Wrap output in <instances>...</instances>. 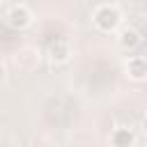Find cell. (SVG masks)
I'll list each match as a JSON object with an SVG mask.
<instances>
[{"label": "cell", "mask_w": 147, "mask_h": 147, "mask_svg": "<svg viewBox=\"0 0 147 147\" xmlns=\"http://www.w3.org/2000/svg\"><path fill=\"white\" fill-rule=\"evenodd\" d=\"M92 21L101 32H115L119 28V23H122V11L117 7H113V5H101V7L94 9Z\"/></svg>", "instance_id": "6da1fadb"}, {"label": "cell", "mask_w": 147, "mask_h": 147, "mask_svg": "<svg viewBox=\"0 0 147 147\" xmlns=\"http://www.w3.org/2000/svg\"><path fill=\"white\" fill-rule=\"evenodd\" d=\"M5 21H7V25L14 28V30H25V28L32 23V11H30V7H25V5H14V7L5 14Z\"/></svg>", "instance_id": "7a4b0ae2"}, {"label": "cell", "mask_w": 147, "mask_h": 147, "mask_svg": "<svg viewBox=\"0 0 147 147\" xmlns=\"http://www.w3.org/2000/svg\"><path fill=\"white\" fill-rule=\"evenodd\" d=\"M126 74L131 80H145L147 78V60L142 55H133L126 60Z\"/></svg>", "instance_id": "3957f363"}, {"label": "cell", "mask_w": 147, "mask_h": 147, "mask_svg": "<svg viewBox=\"0 0 147 147\" xmlns=\"http://www.w3.org/2000/svg\"><path fill=\"white\" fill-rule=\"evenodd\" d=\"M136 142V133L129 126H117L110 133V147H133Z\"/></svg>", "instance_id": "277c9868"}, {"label": "cell", "mask_w": 147, "mask_h": 147, "mask_svg": "<svg viewBox=\"0 0 147 147\" xmlns=\"http://www.w3.org/2000/svg\"><path fill=\"white\" fill-rule=\"evenodd\" d=\"M48 57H51L53 64H64V62H69V57H71L69 44H67V41H55V44H51Z\"/></svg>", "instance_id": "5b68a950"}, {"label": "cell", "mask_w": 147, "mask_h": 147, "mask_svg": "<svg viewBox=\"0 0 147 147\" xmlns=\"http://www.w3.org/2000/svg\"><path fill=\"white\" fill-rule=\"evenodd\" d=\"M117 41H119V46H122L124 51H133V48L142 41V37H140V32H138L136 28H124V30L119 32Z\"/></svg>", "instance_id": "8992f818"}, {"label": "cell", "mask_w": 147, "mask_h": 147, "mask_svg": "<svg viewBox=\"0 0 147 147\" xmlns=\"http://www.w3.org/2000/svg\"><path fill=\"white\" fill-rule=\"evenodd\" d=\"M142 131H145V136H147V117L142 119Z\"/></svg>", "instance_id": "52a82bcc"}, {"label": "cell", "mask_w": 147, "mask_h": 147, "mask_svg": "<svg viewBox=\"0 0 147 147\" xmlns=\"http://www.w3.org/2000/svg\"><path fill=\"white\" fill-rule=\"evenodd\" d=\"M142 57H145V60H147V51H145V53H142Z\"/></svg>", "instance_id": "ba28073f"}, {"label": "cell", "mask_w": 147, "mask_h": 147, "mask_svg": "<svg viewBox=\"0 0 147 147\" xmlns=\"http://www.w3.org/2000/svg\"><path fill=\"white\" fill-rule=\"evenodd\" d=\"M2 2H7V0H2Z\"/></svg>", "instance_id": "9c48e42d"}]
</instances>
